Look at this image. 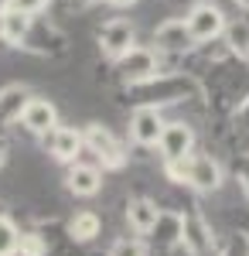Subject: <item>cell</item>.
Masks as SVG:
<instances>
[{"label":"cell","mask_w":249,"mask_h":256,"mask_svg":"<svg viewBox=\"0 0 249 256\" xmlns=\"http://www.w3.org/2000/svg\"><path fill=\"white\" fill-rule=\"evenodd\" d=\"M157 150H160L164 160H181V158H188V154H194V130L188 123H181V120L164 123V134L157 140Z\"/></svg>","instance_id":"7c38bea8"},{"label":"cell","mask_w":249,"mask_h":256,"mask_svg":"<svg viewBox=\"0 0 249 256\" xmlns=\"http://www.w3.org/2000/svg\"><path fill=\"white\" fill-rule=\"evenodd\" d=\"M96 4H102V0H65L68 10H89V7H96Z\"/></svg>","instance_id":"4316f807"},{"label":"cell","mask_w":249,"mask_h":256,"mask_svg":"<svg viewBox=\"0 0 249 256\" xmlns=\"http://www.w3.org/2000/svg\"><path fill=\"white\" fill-rule=\"evenodd\" d=\"M18 256H48V239L41 232H20Z\"/></svg>","instance_id":"7402d4cb"},{"label":"cell","mask_w":249,"mask_h":256,"mask_svg":"<svg viewBox=\"0 0 249 256\" xmlns=\"http://www.w3.org/2000/svg\"><path fill=\"white\" fill-rule=\"evenodd\" d=\"M164 123L168 120L160 116L157 106H136L130 113V140L136 147H157V140L164 134Z\"/></svg>","instance_id":"30bf717a"},{"label":"cell","mask_w":249,"mask_h":256,"mask_svg":"<svg viewBox=\"0 0 249 256\" xmlns=\"http://www.w3.org/2000/svg\"><path fill=\"white\" fill-rule=\"evenodd\" d=\"M154 44H157L160 55H192L194 48H198L194 38H192V31H188V20H184V18L160 20V24L154 28Z\"/></svg>","instance_id":"ba28073f"},{"label":"cell","mask_w":249,"mask_h":256,"mask_svg":"<svg viewBox=\"0 0 249 256\" xmlns=\"http://www.w3.org/2000/svg\"><path fill=\"white\" fill-rule=\"evenodd\" d=\"M116 76L123 86H134V82H144V79H154V76H160L164 68H160V52L150 48V44H134L123 58L113 62Z\"/></svg>","instance_id":"3957f363"},{"label":"cell","mask_w":249,"mask_h":256,"mask_svg":"<svg viewBox=\"0 0 249 256\" xmlns=\"http://www.w3.org/2000/svg\"><path fill=\"white\" fill-rule=\"evenodd\" d=\"M99 232H102V222H99L96 212H76L68 218V236L76 242H92Z\"/></svg>","instance_id":"ffe728a7"},{"label":"cell","mask_w":249,"mask_h":256,"mask_svg":"<svg viewBox=\"0 0 249 256\" xmlns=\"http://www.w3.org/2000/svg\"><path fill=\"white\" fill-rule=\"evenodd\" d=\"M110 256H147V242L136 236H126V239H116Z\"/></svg>","instance_id":"cb8c5ba5"},{"label":"cell","mask_w":249,"mask_h":256,"mask_svg":"<svg viewBox=\"0 0 249 256\" xmlns=\"http://www.w3.org/2000/svg\"><path fill=\"white\" fill-rule=\"evenodd\" d=\"M0 7L20 10V14H28V18H41V14L52 7V0H0Z\"/></svg>","instance_id":"603a6c76"},{"label":"cell","mask_w":249,"mask_h":256,"mask_svg":"<svg viewBox=\"0 0 249 256\" xmlns=\"http://www.w3.org/2000/svg\"><path fill=\"white\" fill-rule=\"evenodd\" d=\"M20 126H24L28 134H34V137H48V134L58 126L55 102L44 99V96H31L28 106H24V113H20Z\"/></svg>","instance_id":"8fae6325"},{"label":"cell","mask_w":249,"mask_h":256,"mask_svg":"<svg viewBox=\"0 0 249 256\" xmlns=\"http://www.w3.org/2000/svg\"><path fill=\"white\" fill-rule=\"evenodd\" d=\"M181 246L188 256H212L215 253V232L212 226L205 222V216L192 208L184 212V222H181Z\"/></svg>","instance_id":"9c48e42d"},{"label":"cell","mask_w":249,"mask_h":256,"mask_svg":"<svg viewBox=\"0 0 249 256\" xmlns=\"http://www.w3.org/2000/svg\"><path fill=\"white\" fill-rule=\"evenodd\" d=\"M0 208H4V205H0ZM0 216H4V212H0Z\"/></svg>","instance_id":"4dcf8cb0"},{"label":"cell","mask_w":249,"mask_h":256,"mask_svg":"<svg viewBox=\"0 0 249 256\" xmlns=\"http://www.w3.org/2000/svg\"><path fill=\"white\" fill-rule=\"evenodd\" d=\"M157 218H160V208L154 205L150 198H130V205H126V222H130V229H134L136 236H150Z\"/></svg>","instance_id":"e0dca14e"},{"label":"cell","mask_w":249,"mask_h":256,"mask_svg":"<svg viewBox=\"0 0 249 256\" xmlns=\"http://www.w3.org/2000/svg\"><path fill=\"white\" fill-rule=\"evenodd\" d=\"M222 256H249V232H236V236L226 242Z\"/></svg>","instance_id":"d4e9b609"},{"label":"cell","mask_w":249,"mask_h":256,"mask_svg":"<svg viewBox=\"0 0 249 256\" xmlns=\"http://www.w3.org/2000/svg\"><path fill=\"white\" fill-rule=\"evenodd\" d=\"M188 31H192L194 44H212V41H218L226 34V14H222V7H215V4H194L192 10H188Z\"/></svg>","instance_id":"5b68a950"},{"label":"cell","mask_w":249,"mask_h":256,"mask_svg":"<svg viewBox=\"0 0 249 256\" xmlns=\"http://www.w3.org/2000/svg\"><path fill=\"white\" fill-rule=\"evenodd\" d=\"M65 188L78 198H89L96 195L99 188H102V171H99V164H68V174H65Z\"/></svg>","instance_id":"5bb4252c"},{"label":"cell","mask_w":249,"mask_h":256,"mask_svg":"<svg viewBox=\"0 0 249 256\" xmlns=\"http://www.w3.org/2000/svg\"><path fill=\"white\" fill-rule=\"evenodd\" d=\"M181 222L184 216H178V212H164L160 208V218H157V226H154V242H157V250H171V246H181Z\"/></svg>","instance_id":"ac0fdd59"},{"label":"cell","mask_w":249,"mask_h":256,"mask_svg":"<svg viewBox=\"0 0 249 256\" xmlns=\"http://www.w3.org/2000/svg\"><path fill=\"white\" fill-rule=\"evenodd\" d=\"M236 4H239V7H242V10H249V0H236Z\"/></svg>","instance_id":"f546056e"},{"label":"cell","mask_w":249,"mask_h":256,"mask_svg":"<svg viewBox=\"0 0 249 256\" xmlns=\"http://www.w3.org/2000/svg\"><path fill=\"white\" fill-rule=\"evenodd\" d=\"M99 52L106 55L110 62L116 58H123L130 48L136 44V28H134V20H126V18H110L102 28H99Z\"/></svg>","instance_id":"52a82bcc"},{"label":"cell","mask_w":249,"mask_h":256,"mask_svg":"<svg viewBox=\"0 0 249 256\" xmlns=\"http://www.w3.org/2000/svg\"><path fill=\"white\" fill-rule=\"evenodd\" d=\"M7 164V144H4V137H0V168Z\"/></svg>","instance_id":"83f0119b"},{"label":"cell","mask_w":249,"mask_h":256,"mask_svg":"<svg viewBox=\"0 0 249 256\" xmlns=\"http://www.w3.org/2000/svg\"><path fill=\"white\" fill-rule=\"evenodd\" d=\"M164 171L171 181L188 184L194 192H218L222 188V164L208 154H188L181 160H164Z\"/></svg>","instance_id":"7a4b0ae2"},{"label":"cell","mask_w":249,"mask_h":256,"mask_svg":"<svg viewBox=\"0 0 249 256\" xmlns=\"http://www.w3.org/2000/svg\"><path fill=\"white\" fill-rule=\"evenodd\" d=\"M31 96H34V92H31L24 82H10V86L0 89V130H7L10 123H18Z\"/></svg>","instance_id":"9a60e30c"},{"label":"cell","mask_w":249,"mask_h":256,"mask_svg":"<svg viewBox=\"0 0 249 256\" xmlns=\"http://www.w3.org/2000/svg\"><path fill=\"white\" fill-rule=\"evenodd\" d=\"M126 99L134 106H178L184 99H202V82L192 72H160L154 79L126 86Z\"/></svg>","instance_id":"6da1fadb"},{"label":"cell","mask_w":249,"mask_h":256,"mask_svg":"<svg viewBox=\"0 0 249 256\" xmlns=\"http://www.w3.org/2000/svg\"><path fill=\"white\" fill-rule=\"evenodd\" d=\"M222 44L229 48V55L249 62V20H229L226 34H222Z\"/></svg>","instance_id":"d6986e66"},{"label":"cell","mask_w":249,"mask_h":256,"mask_svg":"<svg viewBox=\"0 0 249 256\" xmlns=\"http://www.w3.org/2000/svg\"><path fill=\"white\" fill-rule=\"evenodd\" d=\"M106 4H113V7H134L136 0H106Z\"/></svg>","instance_id":"f1b7e54d"},{"label":"cell","mask_w":249,"mask_h":256,"mask_svg":"<svg viewBox=\"0 0 249 256\" xmlns=\"http://www.w3.org/2000/svg\"><path fill=\"white\" fill-rule=\"evenodd\" d=\"M232 174H236V181H239V188H242V195H246V202H249V158L236 160V164H232Z\"/></svg>","instance_id":"484cf974"},{"label":"cell","mask_w":249,"mask_h":256,"mask_svg":"<svg viewBox=\"0 0 249 256\" xmlns=\"http://www.w3.org/2000/svg\"><path fill=\"white\" fill-rule=\"evenodd\" d=\"M31 20L20 10H10V7H0V41L7 48H24V41L31 34Z\"/></svg>","instance_id":"2e32d148"},{"label":"cell","mask_w":249,"mask_h":256,"mask_svg":"<svg viewBox=\"0 0 249 256\" xmlns=\"http://www.w3.org/2000/svg\"><path fill=\"white\" fill-rule=\"evenodd\" d=\"M24 52H34L41 58H58V55L68 52V34L58 24H52V20L34 18L31 20V34L24 41Z\"/></svg>","instance_id":"8992f818"},{"label":"cell","mask_w":249,"mask_h":256,"mask_svg":"<svg viewBox=\"0 0 249 256\" xmlns=\"http://www.w3.org/2000/svg\"><path fill=\"white\" fill-rule=\"evenodd\" d=\"M48 144V154L58 160V164H76L86 150V140H82V130H72V126H62L58 123L55 130L44 137Z\"/></svg>","instance_id":"4fadbf2b"},{"label":"cell","mask_w":249,"mask_h":256,"mask_svg":"<svg viewBox=\"0 0 249 256\" xmlns=\"http://www.w3.org/2000/svg\"><path fill=\"white\" fill-rule=\"evenodd\" d=\"M20 246V229L14 226V218L0 216V256H18Z\"/></svg>","instance_id":"44dd1931"},{"label":"cell","mask_w":249,"mask_h":256,"mask_svg":"<svg viewBox=\"0 0 249 256\" xmlns=\"http://www.w3.org/2000/svg\"><path fill=\"white\" fill-rule=\"evenodd\" d=\"M82 140H86V150H89L106 171H120V168L126 164V150H123V144L116 140V134L110 126H102V123H86Z\"/></svg>","instance_id":"277c9868"}]
</instances>
